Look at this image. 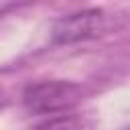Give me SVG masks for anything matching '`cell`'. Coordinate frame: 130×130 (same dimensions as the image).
Segmentation results:
<instances>
[{
    "instance_id": "6da1fadb",
    "label": "cell",
    "mask_w": 130,
    "mask_h": 130,
    "mask_svg": "<svg viewBox=\"0 0 130 130\" xmlns=\"http://www.w3.org/2000/svg\"><path fill=\"white\" fill-rule=\"evenodd\" d=\"M81 100V87L71 81L51 79L26 85L22 93L24 108L35 114H53L75 106Z\"/></svg>"
},
{
    "instance_id": "7a4b0ae2",
    "label": "cell",
    "mask_w": 130,
    "mask_h": 130,
    "mask_svg": "<svg viewBox=\"0 0 130 130\" xmlns=\"http://www.w3.org/2000/svg\"><path fill=\"white\" fill-rule=\"evenodd\" d=\"M108 30V14L102 8H85L59 18L53 24L51 37L59 45H71L95 39Z\"/></svg>"
},
{
    "instance_id": "3957f363",
    "label": "cell",
    "mask_w": 130,
    "mask_h": 130,
    "mask_svg": "<svg viewBox=\"0 0 130 130\" xmlns=\"http://www.w3.org/2000/svg\"><path fill=\"white\" fill-rule=\"evenodd\" d=\"M41 130H93V124L81 116H61L45 124Z\"/></svg>"
}]
</instances>
